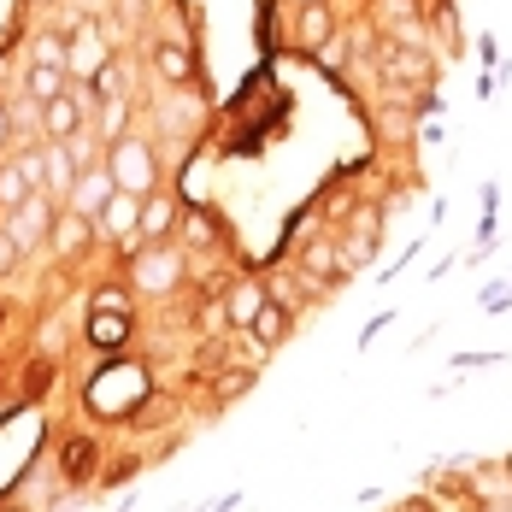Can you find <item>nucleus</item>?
<instances>
[{
  "label": "nucleus",
  "mask_w": 512,
  "mask_h": 512,
  "mask_svg": "<svg viewBox=\"0 0 512 512\" xmlns=\"http://www.w3.org/2000/svg\"><path fill=\"white\" fill-rule=\"evenodd\" d=\"M112 177H118V189H130V195H154V183H159L154 148L136 142V136H118V142H112Z\"/></svg>",
  "instance_id": "1"
},
{
  "label": "nucleus",
  "mask_w": 512,
  "mask_h": 512,
  "mask_svg": "<svg viewBox=\"0 0 512 512\" xmlns=\"http://www.w3.org/2000/svg\"><path fill=\"white\" fill-rule=\"evenodd\" d=\"M106 59H112L106 30H101V24H77V30H71V42H65V71H71V83H95Z\"/></svg>",
  "instance_id": "2"
},
{
  "label": "nucleus",
  "mask_w": 512,
  "mask_h": 512,
  "mask_svg": "<svg viewBox=\"0 0 512 512\" xmlns=\"http://www.w3.org/2000/svg\"><path fill=\"white\" fill-rule=\"evenodd\" d=\"M6 230H12V242L30 254V248H42V236H53V201L48 189H36V195H24V201L6 212Z\"/></svg>",
  "instance_id": "3"
},
{
  "label": "nucleus",
  "mask_w": 512,
  "mask_h": 512,
  "mask_svg": "<svg viewBox=\"0 0 512 512\" xmlns=\"http://www.w3.org/2000/svg\"><path fill=\"white\" fill-rule=\"evenodd\" d=\"M377 71H383V83H395V89H424V83H436V59L430 48H383L377 59Z\"/></svg>",
  "instance_id": "4"
},
{
  "label": "nucleus",
  "mask_w": 512,
  "mask_h": 512,
  "mask_svg": "<svg viewBox=\"0 0 512 512\" xmlns=\"http://www.w3.org/2000/svg\"><path fill=\"white\" fill-rule=\"evenodd\" d=\"M112 195H118V177H112V165H83L65 201L77 206V212H89V218H101V212H106V201H112Z\"/></svg>",
  "instance_id": "5"
},
{
  "label": "nucleus",
  "mask_w": 512,
  "mask_h": 512,
  "mask_svg": "<svg viewBox=\"0 0 512 512\" xmlns=\"http://www.w3.org/2000/svg\"><path fill=\"white\" fill-rule=\"evenodd\" d=\"M142 201H148V195H130V189H118V195L106 201V212H101V230H106V236H118V242L142 236ZM130 248H136V242H130Z\"/></svg>",
  "instance_id": "6"
},
{
  "label": "nucleus",
  "mask_w": 512,
  "mask_h": 512,
  "mask_svg": "<svg viewBox=\"0 0 512 512\" xmlns=\"http://www.w3.org/2000/svg\"><path fill=\"white\" fill-rule=\"evenodd\" d=\"M83 101L77 95H53V101H42V124H48V136L53 142H65V136H77L83 130Z\"/></svg>",
  "instance_id": "7"
},
{
  "label": "nucleus",
  "mask_w": 512,
  "mask_h": 512,
  "mask_svg": "<svg viewBox=\"0 0 512 512\" xmlns=\"http://www.w3.org/2000/svg\"><path fill=\"white\" fill-rule=\"evenodd\" d=\"M195 124H201V101L183 95V83H177V95L159 101V130H165V136H183V130H195Z\"/></svg>",
  "instance_id": "8"
},
{
  "label": "nucleus",
  "mask_w": 512,
  "mask_h": 512,
  "mask_svg": "<svg viewBox=\"0 0 512 512\" xmlns=\"http://www.w3.org/2000/svg\"><path fill=\"white\" fill-rule=\"evenodd\" d=\"M177 277H183V259H177V254H148V259H136V283H142V289H154V295H165Z\"/></svg>",
  "instance_id": "9"
},
{
  "label": "nucleus",
  "mask_w": 512,
  "mask_h": 512,
  "mask_svg": "<svg viewBox=\"0 0 512 512\" xmlns=\"http://www.w3.org/2000/svg\"><path fill=\"white\" fill-rule=\"evenodd\" d=\"M154 71L177 89V83H195V59H189V48L183 42H159L154 48Z\"/></svg>",
  "instance_id": "10"
},
{
  "label": "nucleus",
  "mask_w": 512,
  "mask_h": 512,
  "mask_svg": "<svg viewBox=\"0 0 512 512\" xmlns=\"http://www.w3.org/2000/svg\"><path fill=\"white\" fill-rule=\"evenodd\" d=\"M89 224H95V218L71 206V212H65L59 224H53V248H59L65 259H71V254H83V248H89Z\"/></svg>",
  "instance_id": "11"
},
{
  "label": "nucleus",
  "mask_w": 512,
  "mask_h": 512,
  "mask_svg": "<svg viewBox=\"0 0 512 512\" xmlns=\"http://www.w3.org/2000/svg\"><path fill=\"white\" fill-rule=\"evenodd\" d=\"M301 271H307V283H330V277H342V248H336V242H307Z\"/></svg>",
  "instance_id": "12"
},
{
  "label": "nucleus",
  "mask_w": 512,
  "mask_h": 512,
  "mask_svg": "<svg viewBox=\"0 0 512 512\" xmlns=\"http://www.w3.org/2000/svg\"><path fill=\"white\" fill-rule=\"evenodd\" d=\"M330 30H336V18H330V6H324V0H307V6H301V30H295V36H301V48H324V42H330Z\"/></svg>",
  "instance_id": "13"
},
{
  "label": "nucleus",
  "mask_w": 512,
  "mask_h": 512,
  "mask_svg": "<svg viewBox=\"0 0 512 512\" xmlns=\"http://www.w3.org/2000/svg\"><path fill=\"white\" fill-rule=\"evenodd\" d=\"M342 271H359V265H371V254H377V230H365V224H354L342 242Z\"/></svg>",
  "instance_id": "14"
},
{
  "label": "nucleus",
  "mask_w": 512,
  "mask_h": 512,
  "mask_svg": "<svg viewBox=\"0 0 512 512\" xmlns=\"http://www.w3.org/2000/svg\"><path fill=\"white\" fill-rule=\"evenodd\" d=\"M65 65H53V59H36L30 65V101H53V95H65Z\"/></svg>",
  "instance_id": "15"
},
{
  "label": "nucleus",
  "mask_w": 512,
  "mask_h": 512,
  "mask_svg": "<svg viewBox=\"0 0 512 512\" xmlns=\"http://www.w3.org/2000/svg\"><path fill=\"white\" fill-rule=\"evenodd\" d=\"M171 224H177V201H165V195H148V201H142V242H159Z\"/></svg>",
  "instance_id": "16"
},
{
  "label": "nucleus",
  "mask_w": 512,
  "mask_h": 512,
  "mask_svg": "<svg viewBox=\"0 0 512 512\" xmlns=\"http://www.w3.org/2000/svg\"><path fill=\"white\" fill-rule=\"evenodd\" d=\"M71 183H77V159L65 142H53L48 148V195H71Z\"/></svg>",
  "instance_id": "17"
},
{
  "label": "nucleus",
  "mask_w": 512,
  "mask_h": 512,
  "mask_svg": "<svg viewBox=\"0 0 512 512\" xmlns=\"http://www.w3.org/2000/svg\"><path fill=\"white\" fill-rule=\"evenodd\" d=\"M259 307H265V289H259V283H236V289H230V301H224L230 324H254Z\"/></svg>",
  "instance_id": "18"
},
{
  "label": "nucleus",
  "mask_w": 512,
  "mask_h": 512,
  "mask_svg": "<svg viewBox=\"0 0 512 512\" xmlns=\"http://www.w3.org/2000/svg\"><path fill=\"white\" fill-rule=\"evenodd\" d=\"M477 501L483 507H507L512 512V471L501 465V471H477Z\"/></svg>",
  "instance_id": "19"
},
{
  "label": "nucleus",
  "mask_w": 512,
  "mask_h": 512,
  "mask_svg": "<svg viewBox=\"0 0 512 512\" xmlns=\"http://www.w3.org/2000/svg\"><path fill=\"white\" fill-rule=\"evenodd\" d=\"M248 330H254L259 342L271 348V342H283V336H289V312H283V307H271V301H265V307H259V318L248 324Z\"/></svg>",
  "instance_id": "20"
},
{
  "label": "nucleus",
  "mask_w": 512,
  "mask_h": 512,
  "mask_svg": "<svg viewBox=\"0 0 512 512\" xmlns=\"http://www.w3.org/2000/svg\"><path fill=\"white\" fill-rule=\"evenodd\" d=\"M124 124H130V101H124V95L101 101V142H118V136H124Z\"/></svg>",
  "instance_id": "21"
},
{
  "label": "nucleus",
  "mask_w": 512,
  "mask_h": 512,
  "mask_svg": "<svg viewBox=\"0 0 512 512\" xmlns=\"http://www.w3.org/2000/svg\"><path fill=\"white\" fill-rule=\"evenodd\" d=\"M24 195H36V189H30V177H24L18 165H6V171H0V206L12 212V206L24 201Z\"/></svg>",
  "instance_id": "22"
},
{
  "label": "nucleus",
  "mask_w": 512,
  "mask_h": 512,
  "mask_svg": "<svg viewBox=\"0 0 512 512\" xmlns=\"http://www.w3.org/2000/svg\"><path fill=\"white\" fill-rule=\"evenodd\" d=\"M89 342H95V348H118V342H124V312L95 318V324H89Z\"/></svg>",
  "instance_id": "23"
},
{
  "label": "nucleus",
  "mask_w": 512,
  "mask_h": 512,
  "mask_svg": "<svg viewBox=\"0 0 512 512\" xmlns=\"http://www.w3.org/2000/svg\"><path fill=\"white\" fill-rule=\"evenodd\" d=\"M389 36H395L401 48H430V30L418 24V12H412V18H395V24H389ZM430 53H436V48H430Z\"/></svg>",
  "instance_id": "24"
},
{
  "label": "nucleus",
  "mask_w": 512,
  "mask_h": 512,
  "mask_svg": "<svg viewBox=\"0 0 512 512\" xmlns=\"http://www.w3.org/2000/svg\"><path fill=\"white\" fill-rule=\"evenodd\" d=\"M18 171L30 177V189H48V148L42 154H18Z\"/></svg>",
  "instance_id": "25"
},
{
  "label": "nucleus",
  "mask_w": 512,
  "mask_h": 512,
  "mask_svg": "<svg viewBox=\"0 0 512 512\" xmlns=\"http://www.w3.org/2000/svg\"><path fill=\"white\" fill-rule=\"evenodd\" d=\"M95 95H101V101L124 95V65H112V59H106V65H101V77H95Z\"/></svg>",
  "instance_id": "26"
},
{
  "label": "nucleus",
  "mask_w": 512,
  "mask_h": 512,
  "mask_svg": "<svg viewBox=\"0 0 512 512\" xmlns=\"http://www.w3.org/2000/svg\"><path fill=\"white\" fill-rule=\"evenodd\" d=\"M65 148H71V159H77V171H83V165H95V142H89L83 130H77V136H65Z\"/></svg>",
  "instance_id": "27"
},
{
  "label": "nucleus",
  "mask_w": 512,
  "mask_h": 512,
  "mask_svg": "<svg viewBox=\"0 0 512 512\" xmlns=\"http://www.w3.org/2000/svg\"><path fill=\"white\" fill-rule=\"evenodd\" d=\"M36 59H53V65H65V42H59V36H36Z\"/></svg>",
  "instance_id": "28"
},
{
  "label": "nucleus",
  "mask_w": 512,
  "mask_h": 512,
  "mask_svg": "<svg viewBox=\"0 0 512 512\" xmlns=\"http://www.w3.org/2000/svg\"><path fill=\"white\" fill-rule=\"evenodd\" d=\"M18 254H24V248L12 242V230H0V277H6L12 265H18Z\"/></svg>",
  "instance_id": "29"
},
{
  "label": "nucleus",
  "mask_w": 512,
  "mask_h": 512,
  "mask_svg": "<svg viewBox=\"0 0 512 512\" xmlns=\"http://www.w3.org/2000/svg\"><path fill=\"white\" fill-rule=\"evenodd\" d=\"M318 59H324L330 71H342V65H348V48H342V42H324V48H318Z\"/></svg>",
  "instance_id": "30"
},
{
  "label": "nucleus",
  "mask_w": 512,
  "mask_h": 512,
  "mask_svg": "<svg viewBox=\"0 0 512 512\" xmlns=\"http://www.w3.org/2000/svg\"><path fill=\"white\" fill-rule=\"evenodd\" d=\"M377 12H383V18H389V24H395V18H412V12H418V6H412V0H383V6H377Z\"/></svg>",
  "instance_id": "31"
},
{
  "label": "nucleus",
  "mask_w": 512,
  "mask_h": 512,
  "mask_svg": "<svg viewBox=\"0 0 512 512\" xmlns=\"http://www.w3.org/2000/svg\"><path fill=\"white\" fill-rule=\"evenodd\" d=\"M189 236H195V242H212V224H206L201 212H189Z\"/></svg>",
  "instance_id": "32"
},
{
  "label": "nucleus",
  "mask_w": 512,
  "mask_h": 512,
  "mask_svg": "<svg viewBox=\"0 0 512 512\" xmlns=\"http://www.w3.org/2000/svg\"><path fill=\"white\" fill-rule=\"evenodd\" d=\"M118 12H124V18H142V12H148V0H118Z\"/></svg>",
  "instance_id": "33"
},
{
  "label": "nucleus",
  "mask_w": 512,
  "mask_h": 512,
  "mask_svg": "<svg viewBox=\"0 0 512 512\" xmlns=\"http://www.w3.org/2000/svg\"><path fill=\"white\" fill-rule=\"evenodd\" d=\"M77 6H83V12H95V6H106V0H77Z\"/></svg>",
  "instance_id": "34"
},
{
  "label": "nucleus",
  "mask_w": 512,
  "mask_h": 512,
  "mask_svg": "<svg viewBox=\"0 0 512 512\" xmlns=\"http://www.w3.org/2000/svg\"><path fill=\"white\" fill-rule=\"evenodd\" d=\"M507 471H512V460H507Z\"/></svg>",
  "instance_id": "35"
}]
</instances>
